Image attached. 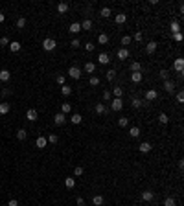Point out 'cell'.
<instances>
[{
  "mask_svg": "<svg viewBox=\"0 0 184 206\" xmlns=\"http://www.w3.org/2000/svg\"><path fill=\"white\" fill-rule=\"evenodd\" d=\"M57 11L61 13V15H65V13L68 11V4H66V2H61V4L57 6Z\"/></svg>",
  "mask_w": 184,
  "mask_h": 206,
  "instance_id": "cell-28",
  "label": "cell"
},
{
  "mask_svg": "<svg viewBox=\"0 0 184 206\" xmlns=\"http://www.w3.org/2000/svg\"><path fill=\"white\" fill-rule=\"evenodd\" d=\"M99 15L103 17V18H109V17L112 15V11H111V8H101L99 9Z\"/></svg>",
  "mask_w": 184,
  "mask_h": 206,
  "instance_id": "cell-21",
  "label": "cell"
},
{
  "mask_svg": "<svg viewBox=\"0 0 184 206\" xmlns=\"http://www.w3.org/2000/svg\"><path fill=\"white\" fill-rule=\"evenodd\" d=\"M65 79H66V77H65V75H57V77H55V81H57V83H59L61 87H63V85H65Z\"/></svg>",
  "mask_w": 184,
  "mask_h": 206,
  "instance_id": "cell-49",
  "label": "cell"
},
{
  "mask_svg": "<svg viewBox=\"0 0 184 206\" xmlns=\"http://www.w3.org/2000/svg\"><path fill=\"white\" fill-rule=\"evenodd\" d=\"M9 103H0V114H8L9 112Z\"/></svg>",
  "mask_w": 184,
  "mask_h": 206,
  "instance_id": "cell-31",
  "label": "cell"
},
{
  "mask_svg": "<svg viewBox=\"0 0 184 206\" xmlns=\"http://www.w3.org/2000/svg\"><path fill=\"white\" fill-rule=\"evenodd\" d=\"M55 46H57V43H55V39H44L43 40V48L46 52H52V50H55Z\"/></svg>",
  "mask_w": 184,
  "mask_h": 206,
  "instance_id": "cell-1",
  "label": "cell"
},
{
  "mask_svg": "<svg viewBox=\"0 0 184 206\" xmlns=\"http://www.w3.org/2000/svg\"><path fill=\"white\" fill-rule=\"evenodd\" d=\"M53 121H55V125H65V123H66V116L63 112H57L55 116H53Z\"/></svg>",
  "mask_w": 184,
  "mask_h": 206,
  "instance_id": "cell-6",
  "label": "cell"
},
{
  "mask_svg": "<svg viewBox=\"0 0 184 206\" xmlns=\"http://www.w3.org/2000/svg\"><path fill=\"white\" fill-rule=\"evenodd\" d=\"M8 206H18V201L17 199H11V201L8 202Z\"/></svg>",
  "mask_w": 184,
  "mask_h": 206,
  "instance_id": "cell-57",
  "label": "cell"
},
{
  "mask_svg": "<svg viewBox=\"0 0 184 206\" xmlns=\"http://www.w3.org/2000/svg\"><path fill=\"white\" fill-rule=\"evenodd\" d=\"M125 20H127L125 13H118V15H114V22H116V24H124Z\"/></svg>",
  "mask_w": 184,
  "mask_h": 206,
  "instance_id": "cell-12",
  "label": "cell"
},
{
  "mask_svg": "<svg viewBox=\"0 0 184 206\" xmlns=\"http://www.w3.org/2000/svg\"><path fill=\"white\" fill-rule=\"evenodd\" d=\"M9 77H11L9 70H6V68H4V70H0V81H4V83H6V81H9Z\"/></svg>",
  "mask_w": 184,
  "mask_h": 206,
  "instance_id": "cell-13",
  "label": "cell"
},
{
  "mask_svg": "<svg viewBox=\"0 0 184 206\" xmlns=\"http://www.w3.org/2000/svg\"><path fill=\"white\" fill-rule=\"evenodd\" d=\"M158 75H160V77L164 79V81H168V75H169V72H168V70H160V74H158Z\"/></svg>",
  "mask_w": 184,
  "mask_h": 206,
  "instance_id": "cell-48",
  "label": "cell"
},
{
  "mask_svg": "<svg viewBox=\"0 0 184 206\" xmlns=\"http://www.w3.org/2000/svg\"><path fill=\"white\" fill-rule=\"evenodd\" d=\"M177 101H179V103H182V101H184V94H182V92L177 94Z\"/></svg>",
  "mask_w": 184,
  "mask_h": 206,
  "instance_id": "cell-56",
  "label": "cell"
},
{
  "mask_svg": "<svg viewBox=\"0 0 184 206\" xmlns=\"http://www.w3.org/2000/svg\"><path fill=\"white\" fill-rule=\"evenodd\" d=\"M46 143H48V142H46V138H44V136H39V138L35 140V146H37L39 149H43V147H46Z\"/></svg>",
  "mask_w": 184,
  "mask_h": 206,
  "instance_id": "cell-17",
  "label": "cell"
},
{
  "mask_svg": "<svg viewBox=\"0 0 184 206\" xmlns=\"http://www.w3.org/2000/svg\"><path fill=\"white\" fill-rule=\"evenodd\" d=\"M61 94H63V96H70L72 94V88L68 87V85H63V87H61Z\"/></svg>",
  "mask_w": 184,
  "mask_h": 206,
  "instance_id": "cell-34",
  "label": "cell"
},
{
  "mask_svg": "<svg viewBox=\"0 0 184 206\" xmlns=\"http://www.w3.org/2000/svg\"><path fill=\"white\" fill-rule=\"evenodd\" d=\"M24 26H26V18L20 17V18L17 20V28H24Z\"/></svg>",
  "mask_w": 184,
  "mask_h": 206,
  "instance_id": "cell-44",
  "label": "cell"
},
{
  "mask_svg": "<svg viewBox=\"0 0 184 206\" xmlns=\"http://www.w3.org/2000/svg\"><path fill=\"white\" fill-rule=\"evenodd\" d=\"M112 92H114V98H121V94H124V90H121L120 87H116V88H112Z\"/></svg>",
  "mask_w": 184,
  "mask_h": 206,
  "instance_id": "cell-41",
  "label": "cell"
},
{
  "mask_svg": "<svg viewBox=\"0 0 184 206\" xmlns=\"http://www.w3.org/2000/svg\"><path fill=\"white\" fill-rule=\"evenodd\" d=\"M96 112L98 114H105L107 112V107L103 105V103H98V105H96Z\"/></svg>",
  "mask_w": 184,
  "mask_h": 206,
  "instance_id": "cell-36",
  "label": "cell"
},
{
  "mask_svg": "<svg viewBox=\"0 0 184 206\" xmlns=\"http://www.w3.org/2000/svg\"><path fill=\"white\" fill-rule=\"evenodd\" d=\"M4 20H6V15H4V13H0V22H4Z\"/></svg>",
  "mask_w": 184,
  "mask_h": 206,
  "instance_id": "cell-59",
  "label": "cell"
},
{
  "mask_svg": "<svg viewBox=\"0 0 184 206\" xmlns=\"http://www.w3.org/2000/svg\"><path fill=\"white\" fill-rule=\"evenodd\" d=\"M79 26H81V30H85V31H88V30H90V28H92V20H88V18H85V20H83V22H81Z\"/></svg>",
  "mask_w": 184,
  "mask_h": 206,
  "instance_id": "cell-19",
  "label": "cell"
},
{
  "mask_svg": "<svg viewBox=\"0 0 184 206\" xmlns=\"http://www.w3.org/2000/svg\"><path fill=\"white\" fill-rule=\"evenodd\" d=\"M164 206H175V199H173V197H166Z\"/></svg>",
  "mask_w": 184,
  "mask_h": 206,
  "instance_id": "cell-42",
  "label": "cell"
},
{
  "mask_svg": "<svg viewBox=\"0 0 184 206\" xmlns=\"http://www.w3.org/2000/svg\"><path fill=\"white\" fill-rule=\"evenodd\" d=\"M70 111H72V105H70V103H63V105H61V112H63L65 116L70 114Z\"/></svg>",
  "mask_w": 184,
  "mask_h": 206,
  "instance_id": "cell-22",
  "label": "cell"
},
{
  "mask_svg": "<svg viewBox=\"0 0 184 206\" xmlns=\"http://www.w3.org/2000/svg\"><path fill=\"white\" fill-rule=\"evenodd\" d=\"M158 121H160V123H164V125H166V123L169 121L168 114H166V112H160V114H158Z\"/></svg>",
  "mask_w": 184,
  "mask_h": 206,
  "instance_id": "cell-38",
  "label": "cell"
},
{
  "mask_svg": "<svg viewBox=\"0 0 184 206\" xmlns=\"http://www.w3.org/2000/svg\"><path fill=\"white\" fill-rule=\"evenodd\" d=\"M121 107H124V101H121V98H114V99H111V109H112L114 112L121 111Z\"/></svg>",
  "mask_w": 184,
  "mask_h": 206,
  "instance_id": "cell-2",
  "label": "cell"
},
{
  "mask_svg": "<svg viewBox=\"0 0 184 206\" xmlns=\"http://www.w3.org/2000/svg\"><path fill=\"white\" fill-rule=\"evenodd\" d=\"M103 99H105V101L112 99V94H111V90H105V92H103Z\"/></svg>",
  "mask_w": 184,
  "mask_h": 206,
  "instance_id": "cell-47",
  "label": "cell"
},
{
  "mask_svg": "<svg viewBox=\"0 0 184 206\" xmlns=\"http://www.w3.org/2000/svg\"><path fill=\"white\" fill-rule=\"evenodd\" d=\"M140 70H142L140 63H131V72H140Z\"/></svg>",
  "mask_w": 184,
  "mask_h": 206,
  "instance_id": "cell-40",
  "label": "cell"
},
{
  "mask_svg": "<svg viewBox=\"0 0 184 206\" xmlns=\"http://www.w3.org/2000/svg\"><path fill=\"white\" fill-rule=\"evenodd\" d=\"M98 43H99V44H107V43H109V35H105V33H99Z\"/></svg>",
  "mask_w": 184,
  "mask_h": 206,
  "instance_id": "cell-33",
  "label": "cell"
},
{
  "mask_svg": "<svg viewBox=\"0 0 184 206\" xmlns=\"http://www.w3.org/2000/svg\"><path fill=\"white\" fill-rule=\"evenodd\" d=\"M70 46H72V48H77V46H81L79 39H72V40H70Z\"/></svg>",
  "mask_w": 184,
  "mask_h": 206,
  "instance_id": "cell-46",
  "label": "cell"
},
{
  "mask_svg": "<svg viewBox=\"0 0 184 206\" xmlns=\"http://www.w3.org/2000/svg\"><path fill=\"white\" fill-rule=\"evenodd\" d=\"M9 44V39L8 37H2V39H0V46H8Z\"/></svg>",
  "mask_w": 184,
  "mask_h": 206,
  "instance_id": "cell-52",
  "label": "cell"
},
{
  "mask_svg": "<svg viewBox=\"0 0 184 206\" xmlns=\"http://www.w3.org/2000/svg\"><path fill=\"white\" fill-rule=\"evenodd\" d=\"M129 134H131L133 138H138L140 136V127H131L129 129Z\"/></svg>",
  "mask_w": 184,
  "mask_h": 206,
  "instance_id": "cell-30",
  "label": "cell"
},
{
  "mask_svg": "<svg viewBox=\"0 0 184 206\" xmlns=\"http://www.w3.org/2000/svg\"><path fill=\"white\" fill-rule=\"evenodd\" d=\"M92 202H94V206H103V197H101V195H94Z\"/></svg>",
  "mask_w": 184,
  "mask_h": 206,
  "instance_id": "cell-26",
  "label": "cell"
},
{
  "mask_svg": "<svg viewBox=\"0 0 184 206\" xmlns=\"http://www.w3.org/2000/svg\"><path fill=\"white\" fill-rule=\"evenodd\" d=\"M83 168H76V169H74V175H76V177H81V175H83Z\"/></svg>",
  "mask_w": 184,
  "mask_h": 206,
  "instance_id": "cell-50",
  "label": "cell"
},
{
  "mask_svg": "<svg viewBox=\"0 0 184 206\" xmlns=\"http://www.w3.org/2000/svg\"><path fill=\"white\" fill-rule=\"evenodd\" d=\"M118 125L120 127H127L129 125V118H127V116H121V118L118 120Z\"/></svg>",
  "mask_w": 184,
  "mask_h": 206,
  "instance_id": "cell-37",
  "label": "cell"
},
{
  "mask_svg": "<svg viewBox=\"0 0 184 206\" xmlns=\"http://www.w3.org/2000/svg\"><path fill=\"white\" fill-rule=\"evenodd\" d=\"M164 90L168 92V94H173V90H175V83H173V81H164Z\"/></svg>",
  "mask_w": 184,
  "mask_h": 206,
  "instance_id": "cell-8",
  "label": "cell"
},
{
  "mask_svg": "<svg viewBox=\"0 0 184 206\" xmlns=\"http://www.w3.org/2000/svg\"><path fill=\"white\" fill-rule=\"evenodd\" d=\"M153 199H155V191H151V190L142 191V201H144V202H151Z\"/></svg>",
  "mask_w": 184,
  "mask_h": 206,
  "instance_id": "cell-3",
  "label": "cell"
},
{
  "mask_svg": "<svg viewBox=\"0 0 184 206\" xmlns=\"http://www.w3.org/2000/svg\"><path fill=\"white\" fill-rule=\"evenodd\" d=\"M90 85H92V87H98V85H99V77L92 75V77H90Z\"/></svg>",
  "mask_w": 184,
  "mask_h": 206,
  "instance_id": "cell-45",
  "label": "cell"
},
{
  "mask_svg": "<svg viewBox=\"0 0 184 206\" xmlns=\"http://www.w3.org/2000/svg\"><path fill=\"white\" fill-rule=\"evenodd\" d=\"M142 105H146V103L142 101L140 98H133V107H134V109H140Z\"/></svg>",
  "mask_w": 184,
  "mask_h": 206,
  "instance_id": "cell-35",
  "label": "cell"
},
{
  "mask_svg": "<svg viewBox=\"0 0 184 206\" xmlns=\"http://www.w3.org/2000/svg\"><path fill=\"white\" fill-rule=\"evenodd\" d=\"M98 61H99V65H107L109 61V53H99V57H98Z\"/></svg>",
  "mask_w": 184,
  "mask_h": 206,
  "instance_id": "cell-25",
  "label": "cell"
},
{
  "mask_svg": "<svg viewBox=\"0 0 184 206\" xmlns=\"http://www.w3.org/2000/svg\"><path fill=\"white\" fill-rule=\"evenodd\" d=\"M142 79H144V74H142V72H133L131 74V81H133V83H140Z\"/></svg>",
  "mask_w": 184,
  "mask_h": 206,
  "instance_id": "cell-10",
  "label": "cell"
},
{
  "mask_svg": "<svg viewBox=\"0 0 184 206\" xmlns=\"http://www.w3.org/2000/svg\"><path fill=\"white\" fill-rule=\"evenodd\" d=\"M171 31L173 33H180V24L177 20H171Z\"/></svg>",
  "mask_w": 184,
  "mask_h": 206,
  "instance_id": "cell-32",
  "label": "cell"
},
{
  "mask_svg": "<svg viewBox=\"0 0 184 206\" xmlns=\"http://www.w3.org/2000/svg\"><path fill=\"white\" fill-rule=\"evenodd\" d=\"M173 70H177L179 74H182V70H184V59H182V57L175 59V63H173Z\"/></svg>",
  "mask_w": 184,
  "mask_h": 206,
  "instance_id": "cell-5",
  "label": "cell"
},
{
  "mask_svg": "<svg viewBox=\"0 0 184 206\" xmlns=\"http://www.w3.org/2000/svg\"><path fill=\"white\" fill-rule=\"evenodd\" d=\"M134 40H138V43L142 40V31H136V33H134Z\"/></svg>",
  "mask_w": 184,
  "mask_h": 206,
  "instance_id": "cell-55",
  "label": "cell"
},
{
  "mask_svg": "<svg viewBox=\"0 0 184 206\" xmlns=\"http://www.w3.org/2000/svg\"><path fill=\"white\" fill-rule=\"evenodd\" d=\"M57 140H59L57 134H50L48 138H46V142H50V143H57Z\"/></svg>",
  "mask_w": 184,
  "mask_h": 206,
  "instance_id": "cell-43",
  "label": "cell"
},
{
  "mask_svg": "<svg viewBox=\"0 0 184 206\" xmlns=\"http://www.w3.org/2000/svg\"><path fill=\"white\" fill-rule=\"evenodd\" d=\"M129 57V50H127V48H121V50H118V59L120 61H125Z\"/></svg>",
  "mask_w": 184,
  "mask_h": 206,
  "instance_id": "cell-15",
  "label": "cell"
},
{
  "mask_svg": "<svg viewBox=\"0 0 184 206\" xmlns=\"http://www.w3.org/2000/svg\"><path fill=\"white\" fill-rule=\"evenodd\" d=\"M39 118V114H37V111L35 109H30L28 112H26V120H30V121H35Z\"/></svg>",
  "mask_w": 184,
  "mask_h": 206,
  "instance_id": "cell-7",
  "label": "cell"
},
{
  "mask_svg": "<svg viewBox=\"0 0 184 206\" xmlns=\"http://www.w3.org/2000/svg\"><path fill=\"white\" fill-rule=\"evenodd\" d=\"M146 50H147V53H155L156 52V43H155V40H149L147 46H146Z\"/></svg>",
  "mask_w": 184,
  "mask_h": 206,
  "instance_id": "cell-18",
  "label": "cell"
},
{
  "mask_svg": "<svg viewBox=\"0 0 184 206\" xmlns=\"http://www.w3.org/2000/svg\"><path fill=\"white\" fill-rule=\"evenodd\" d=\"M94 70H96V65H94V63H90V61H88V63H85V72H87V74H92Z\"/></svg>",
  "mask_w": 184,
  "mask_h": 206,
  "instance_id": "cell-24",
  "label": "cell"
},
{
  "mask_svg": "<svg viewBox=\"0 0 184 206\" xmlns=\"http://www.w3.org/2000/svg\"><path fill=\"white\" fill-rule=\"evenodd\" d=\"M17 138H18V140H26V138H28L26 129H18V131H17Z\"/></svg>",
  "mask_w": 184,
  "mask_h": 206,
  "instance_id": "cell-29",
  "label": "cell"
},
{
  "mask_svg": "<svg viewBox=\"0 0 184 206\" xmlns=\"http://www.w3.org/2000/svg\"><path fill=\"white\" fill-rule=\"evenodd\" d=\"M94 48H96V46H94L92 43H87V44H85V50H87V52H94Z\"/></svg>",
  "mask_w": 184,
  "mask_h": 206,
  "instance_id": "cell-51",
  "label": "cell"
},
{
  "mask_svg": "<svg viewBox=\"0 0 184 206\" xmlns=\"http://www.w3.org/2000/svg\"><path fill=\"white\" fill-rule=\"evenodd\" d=\"M68 75H70L72 79H79L81 77V70L77 66H70V68H68Z\"/></svg>",
  "mask_w": 184,
  "mask_h": 206,
  "instance_id": "cell-4",
  "label": "cell"
},
{
  "mask_svg": "<svg viewBox=\"0 0 184 206\" xmlns=\"http://www.w3.org/2000/svg\"><path fill=\"white\" fill-rule=\"evenodd\" d=\"M138 151H140V153H149V151H151V143H149V142H142L138 146Z\"/></svg>",
  "mask_w": 184,
  "mask_h": 206,
  "instance_id": "cell-9",
  "label": "cell"
},
{
  "mask_svg": "<svg viewBox=\"0 0 184 206\" xmlns=\"http://www.w3.org/2000/svg\"><path fill=\"white\" fill-rule=\"evenodd\" d=\"M9 48H11V52H20V48H22V44H20L18 40H13V43L9 44Z\"/></svg>",
  "mask_w": 184,
  "mask_h": 206,
  "instance_id": "cell-27",
  "label": "cell"
},
{
  "mask_svg": "<svg viewBox=\"0 0 184 206\" xmlns=\"http://www.w3.org/2000/svg\"><path fill=\"white\" fill-rule=\"evenodd\" d=\"M105 77H107V81H114V77H116V70H114V68H111V70H107Z\"/></svg>",
  "mask_w": 184,
  "mask_h": 206,
  "instance_id": "cell-23",
  "label": "cell"
},
{
  "mask_svg": "<svg viewBox=\"0 0 184 206\" xmlns=\"http://www.w3.org/2000/svg\"><path fill=\"white\" fill-rule=\"evenodd\" d=\"M76 204H77V206H85V199H83V197H77V199H76Z\"/></svg>",
  "mask_w": 184,
  "mask_h": 206,
  "instance_id": "cell-53",
  "label": "cell"
},
{
  "mask_svg": "<svg viewBox=\"0 0 184 206\" xmlns=\"http://www.w3.org/2000/svg\"><path fill=\"white\" fill-rule=\"evenodd\" d=\"M156 98H158V92H156V90H147L146 92V99L147 101H155Z\"/></svg>",
  "mask_w": 184,
  "mask_h": 206,
  "instance_id": "cell-11",
  "label": "cell"
},
{
  "mask_svg": "<svg viewBox=\"0 0 184 206\" xmlns=\"http://www.w3.org/2000/svg\"><path fill=\"white\" fill-rule=\"evenodd\" d=\"M131 40H133V39H131V37H129V35H124V37H121V44H124V48H125V46H129V44H131Z\"/></svg>",
  "mask_w": 184,
  "mask_h": 206,
  "instance_id": "cell-39",
  "label": "cell"
},
{
  "mask_svg": "<svg viewBox=\"0 0 184 206\" xmlns=\"http://www.w3.org/2000/svg\"><path fill=\"white\" fill-rule=\"evenodd\" d=\"M68 31H70V33H79V31H81L79 22H72V24H70V28H68Z\"/></svg>",
  "mask_w": 184,
  "mask_h": 206,
  "instance_id": "cell-20",
  "label": "cell"
},
{
  "mask_svg": "<svg viewBox=\"0 0 184 206\" xmlns=\"http://www.w3.org/2000/svg\"><path fill=\"white\" fill-rule=\"evenodd\" d=\"M173 39L177 40V43H180V40H182V33H173Z\"/></svg>",
  "mask_w": 184,
  "mask_h": 206,
  "instance_id": "cell-54",
  "label": "cell"
},
{
  "mask_svg": "<svg viewBox=\"0 0 184 206\" xmlns=\"http://www.w3.org/2000/svg\"><path fill=\"white\" fill-rule=\"evenodd\" d=\"M2 94H4V96H9V94H11V90H9V88H4Z\"/></svg>",
  "mask_w": 184,
  "mask_h": 206,
  "instance_id": "cell-58",
  "label": "cell"
},
{
  "mask_svg": "<svg viewBox=\"0 0 184 206\" xmlns=\"http://www.w3.org/2000/svg\"><path fill=\"white\" fill-rule=\"evenodd\" d=\"M65 186H66L68 190H72L74 186H76V178H74V177H66V178H65Z\"/></svg>",
  "mask_w": 184,
  "mask_h": 206,
  "instance_id": "cell-14",
  "label": "cell"
},
{
  "mask_svg": "<svg viewBox=\"0 0 184 206\" xmlns=\"http://www.w3.org/2000/svg\"><path fill=\"white\" fill-rule=\"evenodd\" d=\"M70 121L74 123V125H79V123L83 121V116H81V114H72L70 116Z\"/></svg>",
  "mask_w": 184,
  "mask_h": 206,
  "instance_id": "cell-16",
  "label": "cell"
}]
</instances>
